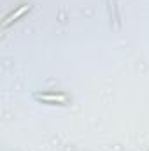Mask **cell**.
I'll use <instances>...</instances> for the list:
<instances>
[{"instance_id": "1", "label": "cell", "mask_w": 149, "mask_h": 151, "mask_svg": "<svg viewBox=\"0 0 149 151\" xmlns=\"http://www.w3.org/2000/svg\"><path fill=\"white\" fill-rule=\"evenodd\" d=\"M35 99L42 100V102H47V104H62V106L67 102V97L63 93H51V91H47V93H35Z\"/></svg>"}, {"instance_id": "2", "label": "cell", "mask_w": 149, "mask_h": 151, "mask_svg": "<svg viewBox=\"0 0 149 151\" xmlns=\"http://www.w3.org/2000/svg\"><path fill=\"white\" fill-rule=\"evenodd\" d=\"M27 11H28V5H23V7H21V9H19V11H18V12H12V14H11V16H7V19H5V21H4V27H7V25H9V23H11V21H14V19H16V18H19V16H21V14H25V12H27Z\"/></svg>"}]
</instances>
